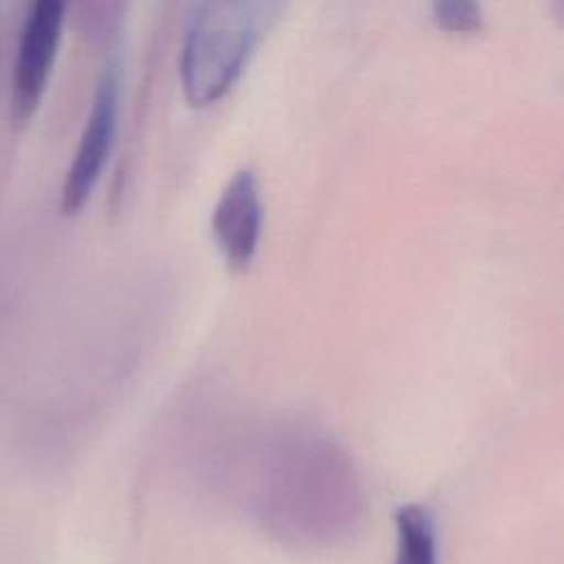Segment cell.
I'll use <instances>...</instances> for the list:
<instances>
[{
	"label": "cell",
	"mask_w": 564,
	"mask_h": 564,
	"mask_svg": "<svg viewBox=\"0 0 564 564\" xmlns=\"http://www.w3.org/2000/svg\"><path fill=\"white\" fill-rule=\"evenodd\" d=\"M397 562L436 564V524L430 507L403 505L397 511Z\"/></svg>",
	"instance_id": "obj_5"
},
{
	"label": "cell",
	"mask_w": 564,
	"mask_h": 564,
	"mask_svg": "<svg viewBox=\"0 0 564 564\" xmlns=\"http://www.w3.org/2000/svg\"><path fill=\"white\" fill-rule=\"evenodd\" d=\"M66 7L68 0H31L11 82V117L15 126L31 121L46 93L62 42Z\"/></svg>",
	"instance_id": "obj_3"
},
{
	"label": "cell",
	"mask_w": 564,
	"mask_h": 564,
	"mask_svg": "<svg viewBox=\"0 0 564 564\" xmlns=\"http://www.w3.org/2000/svg\"><path fill=\"white\" fill-rule=\"evenodd\" d=\"M119 68L108 64L97 82L86 126L62 185L59 209L64 216H75L86 207L108 163L119 121Z\"/></svg>",
	"instance_id": "obj_2"
},
{
	"label": "cell",
	"mask_w": 564,
	"mask_h": 564,
	"mask_svg": "<svg viewBox=\"0 0 564 564\" xmlns=\"http://www.w3.org/2000/svg\"><path fill=\"white\" fill-rule=\"evenodd\" d=\"M282 0H198L181 48V88L192 108L220 101L242 75Z\"/></svg>",
	"instance_id": "obj_1"
},
{
	"label": "cell",
	"mask_w": 564,
	"mask_h": 564,
	"mask_svg": "<svg viewBox=\"0 0 564 564\" xmlns=\"http://www.w3.org/2000/svg\"><path fill=\"white\" fill-rule=\"evenodd\" d=\"M262 216L258 174L251 167L234 172L212 212V234L227 269L245 271L251 264L260 245Z\"/></svg>",
	"instance_id": "obj_4"
},
{
	"label": "cell",
	"mask_w": 564,
	"mask_h": 564,
	"mask_svg": "<svg viewBox=\"0 0 564 564\" xmlns=\"http://www.w3.org/2000/svg\"><path fill=\"white\" fill-rule=\"evenodd\" d=\"M434 24L454 35H474L482 29L485 15L478 0H432Z\"/></svg>",
	"instance_id": "obj_6"
}]
</instances>
